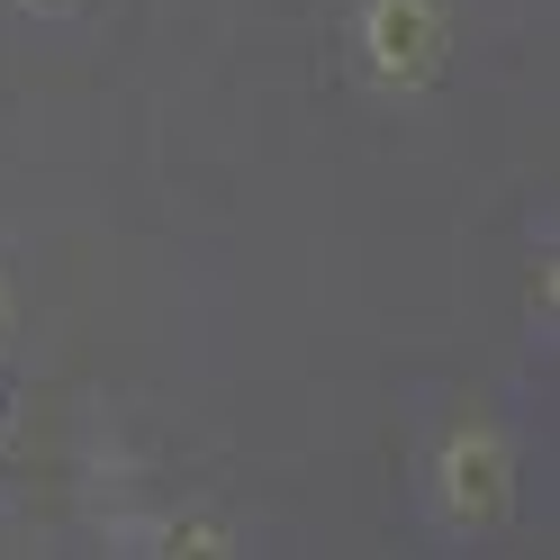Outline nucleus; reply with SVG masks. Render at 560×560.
Segmentation results:
<instances>
[{"mask_svg": "<svg viewBox=\"0 0 560 560\" xmlns=\"http://www.w3.org/2000/svg\"><path fill=\"white\" fill-rule=\"evenodd\" d=\"M462 10L452 0H353L343 10V63L371 100H425L452 63Z\"/></svg>", "mask_w": 560, "mask_h": 560, "instance_id": "nucleus-1", "label": "nucleus"}, {"mask_svg": "<svg viewBox=\"0 0 560 560\" xmlns=\"http://www.w3.org/2000/svg\"><path fill=\"white\" fill-rule=\"evenodd\" d=\"M515 506V443L488 416H452L425 452V515L443 534H488Z\"/></svg>", "mask_w": 560, "mask_h": 560, "instance_id": "nucleus-2", "label": "nucleus"}, {"mask_svg": "<svg viewBox=\"0 0 560 560\" xmlns=\"http://www.w3.org/2000/svg\"><path fill=\"white\" fill-rule=\"evenodd\" d=\"M100 551L118 560H244V524L208 506H109L100 515Z\"/></svg>", "mask_w": 560, "mask_h": 560, "instance_id": "nucleus-3", "label": "nucleus"}, {"mask_svg": "<svg viewBox=\"0 0 560 560\" xmlns=\"http://www.w3.org/2000/svg\"><path fill=\"white\" fill-rule=\"evenodd\" d=\"M560 335V235H534V262H524V343Z\"/></svg>", "mask_w": 560, "mask_h": 560, "instance_id": "nucleus-4", "label": "nucleus"}, {"mask_svg": "<svg viewBox=\"0 0 560 560\" xmlns=\"http://www.w3.org/2000/svg\"><path fill=\"white\" fill-rule=\"evenodd\" d=\"M10 343H19V290H10V262H0V362H10Z\"/></svg>", "mask_w": 560, "mask_h": 560, "instance_id": "nucleus-5", "label": "nucleus"}, {"mask_svg": "<svg viewBox=\"0 0 560 560\" xmlns=\"http://www.w3.org/2000/svg\"><path fill=\"white\" fill-rule=\"evenodd\" d=\"M10 10H19V19H82L91 0H10Z\"/></svg>", "mask_w": 560, "mask_h": 560, "instance_id": "nucleus-6", "label": "nucleus"}]
</instances>
